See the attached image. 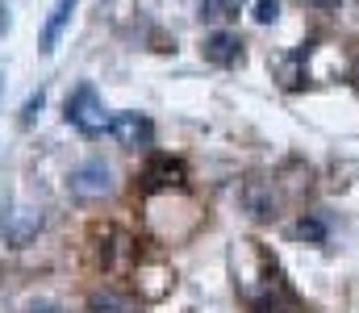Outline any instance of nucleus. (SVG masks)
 <instances>
[{"instance_id": "nucleus-5", "label": "nucleus", "mask_w": 359, "mask_h": 313, "mask_svg": "<svg viewBox=\"0 0 359 313\" xmlns=\"http://www.w3.org/2000/svg\"><path fill=\"white\" fill-rule=\"evenodd\" d=\"M201 55H205L213 67H230V63H238V55H243V42H238V34H230V29H217V34H209V38H205Z\"/></svg>"}, {"instance_id": "nucleus-14", "label": "nucleus", "mask_w": 359, "mask_h": 313, "mask_svg": "<svg viewBox=\"0 0 359 313\" xmlns=\"http://www.w3.org/2000/svg\"><path fill=\"white\" fill-rule=\"evenodd\" d=\"M29 313H59V309H50V305H34Z\"/></svg>"}, {"instance_id": "nucleus-13", "label": "nucleus", "mask_w": 359, "mask_h": 313, "mask_svg": "<svg viewBox=\"0 0 359 313\" xmlns=\"http://www.w3.org/2000/svg\"><path fill=\"white\" fill-rule=\"evenodd\" d=\"M305 4H313V8H322V13H330V8H339V0H305Z\"/></svg>"}, {"instance_id": "nucleus-9", "label": "nucleus", "mask_w": 359, "mask_h": 313, "mask_svg": "<svg viewBox=\"0 0 359 313\" xmlns=\"http://www.w3.org/2000/svg\"><path fill=\"white\" fill-rule=\"evenodd\" d=\"M243 4H247V0H201V17H209V21H230V17L243 13Z\"/></svg>"}, {"instance_id": "nucleus-2", "label": "nucleus", "mask_w": 359, "mask_h": 313, "mask_svg": "<svg viewBox=\"0 0 359 313\" xmlns=\"http://www.w3.org/2000/svg\"><path fill=\"white\" fill-rule=\"evenodd\" d=\"M67 121L84 134V138H96L109 130V117H104V101L96 97L92 84H80L72 97H67Z\"/></svg>"}, {"instance_id": "nucleus-8", "label": "nucleus", "mask_w": 359, "mask_h": 313, "mask_svg": "<svg viewBox=\"0 0 359 313\" xmlns=\"http://www.w3.org/2000/svg\"><path fill=\"white\" fill-rule=\"evenodd\" d=\"M147 188H151V193H159V188H184V167H180L176 159H168V155L151 159V167H147Z\"/></svg>"}, {"instance_id": "nucleus-1", "label": "nucleus", "mask_w": 359, "mask_h": 313, "mask_svg": "<svg viewBox=\"0 0 359 313\" xmlns=\"http://www.w3.org/2000/svg\"><path fill=\"white\" fill-rule=\"evenodd\" d=\"M100 267L109 272V276H130L134 272V263H138V242H134V234L130 230H121V225H109L104 234H100Z\"/></svg>"}, {"instance_id": "nucleus-15", "label": "nucleus", "mask_w": 359, "mask_h": 313, "mask_svg": "<svg viewBox=\"0 0 359 313\" xmlns=\"http://www.w3.org/2000/svg\"><path fill=\"white\" fill-rule=\"evenodd\" d=\"M351 76H355V84H359V63H355V71H351Z\"/></svg>"}, {"instance_id": "nucleus-7", "label": "nucleus", "mask_w": 359, "mask_h": 313, "mask_svg": "<svg viewBox=\"0 0 359 313\" xmlns=\"http://www.w3.org/2000/svg\"><path fill=\"white\" fill-rule=\"evenodd\" d=\"M76 4L80 0H55V8H50V17H46V25H42V55H50L55 46H59V38H63V29H67V21H72V13H76Z\"/></svg>"}, {"instance_id": "nucleus-10", "label": "nucleus", "mask_w": 359, "mask_h": 313, "mask_svg": "<svg viewBox=\"0 0 359 313\" xmlns=\"http://www.w3.org/2000/svg\"><path fill=\"white\" fill-rule=\"evenodd\" d=\"M92 313H138V305L117 297V293H96L92 297Z\"/></svg>"}, {"instance_id": "nucleus-6", "label": "nucleus", "mask_w": 359, "mask_h": 313, "mask_svg": "<svg viewBox=\"0 0 359 313\" xmlns=\"http://www.w3.org/2000/svg\"><path fill=\"white\" fill-rule=\"evenodd\" d=\"M109 134L121 142V146H142L151 138V125L142 113H113L109 117Z\"/></svg>"}, {"instance_id": "nucleus-3", "label": "nucleus", "mask_w": 359, "mask_h": 313, "mask_svg": "<svg viewBox=\"0 0 359 313\" xmlns=\"http://www.w3.org/2000/svg\"><path fill=\"white\" fill-rule=\"evenodd\" d=\"M67 184H72V197H80V201H100V197L113 193V172H109V163L88 159V163H80V167L72 172Z\"/></svg>"}, {"instance_id": "nucleus-11", "label": "nucleus", "mask_w": 359, "mask_h": 313, "mask_svg": "<svg viewBox=\"0 0 359 313\" xmlns=\"http://www.w3.org/2000/svg\"><path fill=\"white\" fill-rule=\"evenodd\" d=\"M292 234H297V238H309V242H322V238H326V225H322L318 217H301V221L292 225Z\"/></svg>"}, {"instance_id": "nucleus-12", "label": "nucleus", "mask_w": 359, "mask_h": 313, "mask_svg": "<svg viewBox=\"0 0 359 313\" xmlns=\"http://www.w3.org/2000/svg\"><path fill=\"white\" fill-rule=\"evenodd\" d=\"M276 17H280V0H255V21L259 25H268Z\"/></svg>"}, {"instance_id": "nucleus-4", "label": "nucleus", "mask_w": 359, "mask_h": 313, "mask_svg": "<svg viewBox=\"0 0 359 313\" xmlns=\"http://www.w3.org/2000/svg\"><path fill=\"white\" fill-rule=\"evenodd\" d=\"M243 209H247L255 221H271V217L280 213V197H276L271 180H264V176H251V180L243 184Z\"/></svg>"}]
</instances>
